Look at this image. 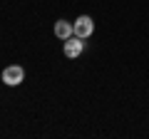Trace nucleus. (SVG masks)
I'll use <instances>...</instances> for the list:
<instances>
[{
    "mask_svg": "<svg viewBox=\"0 0 149 139\" xmlns=\"http://www.w3.org/2000/svg\"><path fill=\"white\" fill-rule=\"evenodd\" d=\"M62 52H65V57H70V60L80 57V55L85 52V40H82V38H77V35L67 38V40L62 42Z\"/></svg>",
    "mask_w": 149,
    "mask_h": 139,
    "instance_id": "f257e3e1",
    "label": "nucleus"
},
{
    "mask_svg": "<svg viewBox=\"0 0 149 139\" xmlns=\"http://www.w3.org/2000/svg\"><path fill=\"white\" fill-rule=\"evenodd\" d=\"M3 82L8 87H17L20 82H25V70L20 65H10V67L3 70Z\"/></svg>",
    "mask_w": 149,
    "mask_h": 139,
    "instance_id": "f03ea898",
    "label": "nucleus"
},
{
    "mask_svg": "<svg viewBox=\"0 0 149 139\" xmlns=\"http://www.w3.org/2000/svg\"><path fill=\"white\" fill-rule=\"evenodd\" d=\"M72 27H74V35H77V38H82V40H87L92 32H95V22H92L90 15H80L77 20L72 22Z\"/></svg>",
    "mask_w": 149,
    "mask_h": 139,
    "instance_id": "7ed1b4c3",
    "label": "nucleus"
},
{
    "mask_svg": "<svg viewBox=\"0 0 149 139\" xmlns=\"http://www.w3.org/2000/svg\"><path fill=\"white\" fill-rule=\"evenodd\" d=\"M55 35H57L62 42H65L67 38H72V35H74L72 22H67V20H57V22H55Z\"/></svg>",
    "mask_w": 149,
    "mask_h": 139,
    "instance_id": "20e7f679",
    "label": "nucleus"
}]
</instances>
